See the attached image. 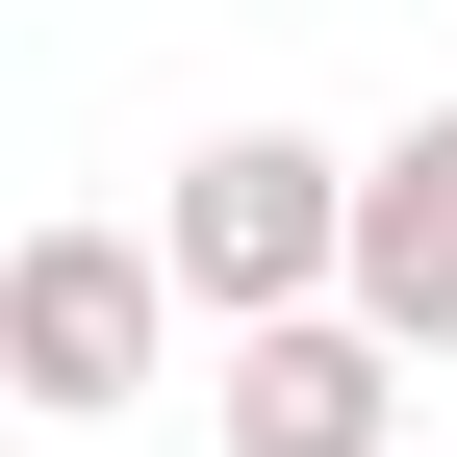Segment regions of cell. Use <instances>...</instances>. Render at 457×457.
Here are the masks:
<instances>
[{"instance_id": "1", "label": "cell", "mask_w": 457, "mask_h": 457, "mask_svg": "<svg viewBox=\"0 0 457 457\" xmlns=\"http://www.w3.org/2000/svg\"><path fill=\"white\" fill-rule=\"evenodd\" d=\"M153 254H179V305H228V330L330 305V279H356V153H305V128H204L179 204H153Z\"/></svg>"}, {"instance_id": "2", "label": "cell", "mask_w": 457, "mask_h": 457, "mask_svg": "<svg viewBox=\"0 0 457 457\" xmlns=\"http://www.w3.org/2000/svg\"><path fill=\"white\" fill-rule=\"evenodd\" d=\"M153 356H179V254H153V228H26V254H0V407L102 432Z\"/></svg>"}, {"instance_id": "3", "label": "cell", "mask_w": 457, "mask_h": 457, "mask_svg": "<svg viewBox=\"0 0 457 457\" xmlns=\"http://www.w3.org/2000/svg\"><path fill=\"white\" fill-rule=\"evenodd\" d=\"M228 457H407V330H381V305L228 330Z\"/></svg>"}, {"instance_id": "4", "label": "cell", "mask_w": 457, "mask_h": 457, "mask_svg": "<svg viewBox=\"0 0 457 457\" xmlns=\"http://www.w3.org/2000/svg\"><path fill=\"white\" fill-rule=\"evenodd\" d=\"M330 305H381L407 356H457V102H407V128L356 153V279Z\"/></svg>"}, {"instance_id": "5", "label": "cell", "mask_w": 457, "mask_h": 457, "mask_svg": "<svg viewBox=\"0 0 457 457\" xmlns=\"http://www.w3.org/2000/svg\"><path fill=\"white\" fill-rule=\"evenodd\" d=\"M0 457H77V432H51V407H0Z\"/></svg>"}]
</instances>
